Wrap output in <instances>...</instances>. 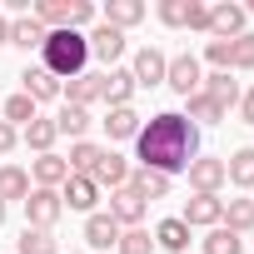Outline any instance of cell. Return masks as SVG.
Returning a JSON list of instances; mask_svg holds the SVG:
<instances>
[{"mask_svg": "<svg viewBox=\"0 0 254 254\" xmlns=\"http://www.w3.org/2000/svg\"><path fill=\"white\" fill-rule=\"evenodd\" d=\"M140 20H145V0H110L105 5V25H115V30H130Z\"/></svg>", "mask_w": 254, "mask_h": 254, "instance_id": "obj_23", "label": "cell"}, {"mask_svg": "<svg viewBox=\"0 0 254 254\" xmlns=\"http://www.w3.org/2000/svg\"><path fill=\"white\" fill-rule=\"evenodd\" d=\"M100 155H105V150H100L95 140H75V145H70V160H65V165H70V175H95Z\"/></svg>", "mask_w": 254, "mask_h": 254, "instance_id": "obj_28", "label": "cell"}, {"mask_svg": "<svg viewBox=\"0 0 254 254\" xmlns=\"http://www.w3.org/2000/svg\"><path fill=\"white\" fill-rule=\"evenodd\" d=\"M229 70H254V35L249 30L239 40H229Z\"/></svg>", "mask_w": 254, "mask_h": 254, "instance_id": "obj_36", "label": "cell"}, {"mask_svg": "<svg viewBox=\"0 0 254 254\" xmlns=\"http://www.w3.org/2000/svg\"><path fill=\"white\" fill-rule=\"evenodd\" d=\"M145 209H150V204H145V199H140L130 185H125V190H110V209H105V214H110L120 229H140Z\"/></svg>", "mask_w": 254, "mask_h": 254, "instance_id": "obj_5", "label": "cell"}, {"mask_svg": "<svg viewBox=\"0 0 254 254\" xmlns=\"http://www.w3.org/2000/svg\"><path fill=\"white\" fill-rule=\"evenodd\" d=\"M60 95H65V105H80V110H90L95 100H100V75H75V80H65L60 85Z\"/></svg>", "mask_w": 254, "mask_h": 254, "instance_id": "obj_17", "label": "cell"}, {"mask_svg": "<svg viewBox=\"0 0 254 254\" xmlns=\"http://www.w3.org/2000/svg\"><path fill=\"white\" fill-rule=\"evenodd\" d=\"M45 30H70V0H35V10H30Z\"/></svg>", "mask_w": 254, "mask_h": 254, "instance_id": "obj_27", "label": "cell"}, {"mask_svg": "<svg viewBox=\"0 0 254 254\" xmlns=\"http://www.w3.org/2000/svg\"><path fill=\"white\" fill-rule=\"evenodd\" d=\"M85 244H90V249H115V244H120V224H115L105 209H95V214L85 219Z\"/></svg>", "mask_w": 254, "mask_h": 254, "instance_id": "obj_15", "label": "cell"}, {"mask_svg": "<svg viewBox=\"0 0 254 254\" xmlns=\"http://www.w3.org/2000/svg\"><path fill=\"white\" fill-rule=\"evenodd\" d=\"M219 224L234 229V234H249L254 229V199H224V219Z\"/></svg>", "mask_w": 254, "mask_h": 254, "instance_id": "obj_29", "label": "cell"}, {"mask_svg": "<svg viewBox=\"0 0 254 254\" xmlns=\"http://www.w3.org/2000/svg\"><path fill=\"white\" fill-rule=\"evenodd\" d=\"M224 180L239 185V190H254V145H244V150H234L224 160Z\"/></svg>", "mask_w": 254, "mask_h": 254, "instance_id": "obj_22", "label": "cell"}, {"mask_svg": "<svg viewBox=\"0 0 254 254\" xmlns=\"http://www.w3.org/2000/svg\"><path fill=\"white\" fill-rule=\"evenodd\" d=\"M90 180H95L100 190H105V185H110V190H125V185H130V160H125V155H115V150H105Z\"/></svg>", "mask_w": 254, "mask_h": 254, "instance_id": "obj_13", "label": "cell"}, {"mask_svg": "<svg viewBox=\"0 0 254 254\" xmlns=\"http://www.w3.org/2000/svg\"><path fill=\"white\" fill-rule=\"evenodd\" d=\"M140 125H145V120H140L130 105H120V110H110V120H105V135H110V140H135Z\"/></svg>", "mask_w": 254, "mask_h": 254, "instance_id": "obj_26", "label": "cell"}, {"mask_svg": "<svg viewBox=\"0 0 254 254\" xmlns=\"http://www.w3.org/2000/svg\"><path fill=\"white\" fill-rule=\"evenodd\" d=\"M95 20V5H90V0H70V30H85Z\"/></svg>", "mask_w": 254, "mask_h": 254, "instance_id": "obj_38", "label": "cell"}, {"mask_svg": "<svg viewBox=\"0 0 254 254\" xmlns=\"http://www.w3.org/2000/svg\"><path fill=\"white\" fill-rule=\"evenodd\" d=\"M30 175H35V190H60V185L70 180V165L50 150V155H40V160L30 165Z\"/></svg>", "mask_w": 254, "mask_h": 254, "instance_id": "obj_14", "label": "cell"}, {"mask_svg": "<svg viewBox=\"0 0 254 254\" xmlns=\"http://www.w3.org/2000/svg\"><path fill=\"white\" fill-rule=\"evenodd\" d=\"M155 249H170V254H185L190 249V224L175 214V219H160L155 224Z\"/></svg>", "mask_w": 254, "mask_h": 254, "instance_id": "obj_19", "label": "cell"}, {"mask_svg": "<svg viewBox=\"0 0 254 254\" xmlns=\"http://www.w3.org/2000/svg\"><path fill=\"white\" fill-rule=\"evenodd\" d=\"M0 224H5V204H0Z\"/></svg>", "mask_w": 254, "mask_h": 254, "instance_id": "obj_45", "label": "cell"}, {"mask_svg": "<svg viewBox=\"0 0 254 254\" xmlns=\"http://www.w3.org/2000/svg\"><path fill=\"white\" fill-rule=\"evenodd\" d=\"M165 85L175 90V95H199V85H204V70H199V60L194 55H175L170 60V70H165Z\"/></svg>", "mask_w": 254, "mask_h": 254, "instance_id": "obj_4", "label": "cell"}, {"mask_svg": "<svg viewBox=\"0 0 254 254\" xmlns=\"http://www.w3.org/2000/svg\"><path fill=\"white\" fill-rule=\"evenodd\" d=\"M20 85H25V95H30L35 105H45V100H55V95H60V80H55L45 65H30V70L20 75Z\"/></svg>", "mask_w": 254, "mask_h": 254, "instance_id": "obj_16", "label": "cell"}, {"mask_svg": "<svg viewBox=\"0 0 254 254\" xmlns=\"http://www.w3.org/2000/svg\"><path fill=\"white\" fill-rule=\"evenodd\" d=\"M20 145V130H15V125H5V120H0V155H10Z\"/></svg>", "mask_w": 254, "mask_h": 254, "instance_id": "obj_41", "label": "cell"}, {"mask_svg": "<svg viewBox=\"0 0 254 254\" xmlns=\"http://www.w3.org/2000/svg\"><path fill=\"white\" fill-rule=\"evenodd\" d=\"M100 100H105L110 110L130 105V100H135V75H130V70H120V65L105 70V75H100Z\"/></svg>", "mask_w": 254, "mask_h": 254, "instance_id": "obj_12", "label": "cell"}, {"mask_svg": "<svg viewBox=\"0 0 254 254\" xmlns=\"http://www.w3.org/2000/svg\"><path fill=\"white\" fill-rule=\"evenodd\" d=\"M135 155H140V170H155V175L175 180L180 170H190V160H199V125L180 110H160L140 125Z\"/></svg>", "mask_w": 254, "mask_h": 254, "instance_id": "obj_1", "label": "cell"}, {"mask_svg": "<svg viewBox=\"0 0 254 254\" xmlns=\"http://www.w3.org/2000/svg\"><path fill=\"white\" fill-rule=\"evenodd\" d=\"M0 45H10V15H0Z\"/></svg>", "mask_w": 254, "mask_h": 254, "instance_id": "obj_43", "label": "cell"}, {"mask_svg": "<svg viewBox=\"0 0 254 254\" xmlns=\"http://www.w3.org/2000/svg\"><path fill=\"white\" fill-rule=\"evenodd\" d=\"M45 35H50V30H45L35 15H15V20H10V45H20V50H40Z\"/></svg>", "mask_w": 254, "mask_h": 254, "instance_id": "obj_20", "label": "cell"}, {"mask_svg": "<svg viewBox=\"0 0 254 254\" xmlns=\"http://www.w3.org/2000/svg\"><path fill=\"white\" fill-rule=\"evenodd\" d=\"M60 204H65V209H80V214H95V204H100V185H95L90 175H70V180L60 185Z\"/></svg>", "mask_w": 254, "mask_h": 254, "instance_id": "obj_7", "label": "cell"}, {"mask_svg": "<svg viewBox=\"0 0 254 254\" xmlns=\"http://www.w3.org/2000/svg\"><path fill=\"white\" fill-rule=\"evenodd\" d=\"M190 229H214L219 219H224V199L219 194H194V199H185V214H180Z\"/></svg>", "mask_w": 254, "mask_h": 254, "instance_id": "obj_9", "label": "cell"}, {"mask_svg": "<svg viewBox=\"0 0 254 254\" xmlns=\"http://www.w3.org/2000/svg\"><path fill=\"white\" fill-rule=\"evenodd\" d=\"M20 140H25L35 155H50V150H55V140H60V130H55V120H40V115H35V120L25 125V135H20Z\"/></svg>", "mask_w": 254, "mask_h": 254, "instance_id": "obj_25", "label": "cell"}, {"mask_svg": "<svg viewBox=\"0 0 254 254\" xmlns=\"http://www.w3.org/2000/svg\"><path fill=\"white\" fill-rule=\"evenodd\" d=\"M244 5H229V0H224V5H209V35L214 40H239L244 35Z\"/></svg>", "mask_w": 254, "mask_h": 254, "instance_id": "obj_10", "label": "cell"}, {"mask_svg": "<svg viewBox=\"0 0 254 254\" xmlns=\"http://www.w3.org/2000/svg\"><path fill=\"white\" fill-rule=\"evenodd\" d=\"M130 190L155 204V199H170V175H155V170H130Z\"/></svg>", "mask_w": 254, "mask_h": 254, "instance_id": "obj_18", "label": "cell"}, {"mask_svg": "<svg viewBox=\"0 0 254 254\" xmlns=\"http://www.w3.org/2000/svg\"><path fill=\"white\" fill-rule=\"evenodd\" d=\"M40 65H45L55 80H75V75H85V65H90L85 30H50L45 45H40Z\"/></svg>", "mask_w": 254, "mask_h": 254, "instance_id": "obj_2", "label": "cell"}, {"mask_svg": "<svg viewBox=\"0 0 254 254\" xmlns=\"http://www.w3.org/2000/svg\"><path fill=\"white\" fill-rule=\"evenodd\" d=\"M190 185H194V194H219V185H229L224 180V160H214V155L190 160Z\"/></svg>", "mask_w": 254, "mask_h": 254, "instance_id": "obj_11", "label": "cell"}, {"mask_svg": "<svg viewBox=\"0 0 254 254\" xmlns=\"http://www.w3.org/2000/svg\"><path fill=\"white\" fill-rule=\"evenodd\" d=\"M165 70H170V55L165 50H155V45H145L140 55H135V65H130V75H135V90L145 85H165Z\"/></svg>", "mask_w": 254, "mask_h": 254, "instance_id": "obj_8", "label": "cell"}, {"mask_svg": "<svg viewBox=\"0 0 254 254\" xmlns=\"http://www.w3.org/2000/svg\"><path fill=\"white\" fill-rule=\"evenodd\" d=\"M60 214H65L60 190H30V194H25V224H30V229H55Z\"/></svg>", "mask_w": 254, "mask_h": 254, "instance_id": "obj_3", "label": "cell"}, {"mask_svg": "<svg viewBox=\"0 0 254 254\" xmlns=\"http://www.w3.org/2000/svg\"><path fill=\"white\" fill-rule=\"evenodd\" d=\"M160 20L175 25V30H185L190 25V0H160Z\"/></svg>", "mask_w": 254, "mask_h": 254, "instance_id": "obj_37", "label": "cell"}, {"mask_svg": "<svg viewBox=\"0 0 254 254\" xmlns=\"http://www.w3.org/2000/svg\"><path fill=\"white\" fill-rule=\"evenodd\" d=\"M85 45H90V60H105L110 70H115V60L125 55V30H115V25H95L90 35H85Z\"/></svg>", "mask_w": 254, "mask_h": 254, "instance_id": "obj_6", "label": "cell"}, {"mask_svg": "<svg viewBox=\"0 0 254 254\" xmlns=\"http://www.w3.org/2000/svg\"><path fill=\"white\" fill-rule=\"evenodd\" d=\"M55 130H60V135H70V140H85V130H90V110H80V105H60Z\"/></svg>", "mask_w": 254, "mask_h": 254, "instance_id": "obj_30", "label": "cell"}, {"mask_svg": "<svg viewBox=\"0 0 254 254\" xmlns=\"http://www.w3.org/2000/svg\"><path fill=\"white\" fill-rule=\"evenodd\" d=\"M199 90H204V95H209V100H214L224 115H229V105H239V80H229V70H214V75H209Z\"/></svg>", "mask_w": 254, "mask_h": 254, "instance_id": "obj_21", "label": "cell"}, {"mask_svg": "<svg viewBox=\"0 0 254 254\" xmlns=\"http://www.w3.org/2000/svg\"><path fill=\"white\" fill-rule=\"evenodd\" d=\"M115 249L120 254H155V239H150V229H120Z\"/></svg>", "mask_w": 254, "mask_h": 254, "instance_id": "obj_35", "label": "cell"}, {"mask_svg": "<svg viewBox=\"0 0 254 254\" xmlns=\"http://www.w3.org/2000/svg\"><path fill=\"white\" fill-rule=\"evenodd\" d=\"M244 15H254V0H249V5H244Z\"/></svg>", "mask_w": 254, "mask_h": 254, "instance_id": "obj_44", "label": "cell"}, {"mask_svg": "<svg viewBox=\"0 0 254 254\" xmlns=\"http://www.w3.org/2000/svg\"><path fill=\"white\" fill-rule=\"evenodd\" d=\"M25 194H30V175L20 165H0V204H10V199L25 204Z\"/></svg>", "mask_w": 254, "mask_h": 254, "instance_id": "obj_24", "label": "cell"}, {"mask_svg": "<svg viewBox=\"0 0 254 254\" xmlns=\"http://www.w3.org/2000/svg\"><path fill=\"white\" fill-rule=\"evenodd\" d=\"M204 60H209L214 70H229V40H209V45H204Z\"/></svg>", "mask_w": 254, "mask_h": 254, "instance_id": "obj_39", "label": "cell"}, {"mask_svg": "<svg viewBox=\"0 0 254 254\" xmlns=\"http://www.w3.org/2000/svg\"><path fill=\"white\" fill-rule=\"evenodd\" d=\"M35 120V100L20 90V95H10L5 100V125H15V130H20V125H30Z\"/></svg>", "mask_w": 254, "mask_h": 254, "instance_id": "obj_33", "label": "cell"}, {"mask_svg": "<svg viewBox=\"0 0 254 254\" xmlns=\"http://www.w3.org/2000/svg\"><path fill=\"white\" fill-rule=\"evenodd\" d=\"M204 254H244V239H239L234 229H224V224H214V229L204 234Z\"/></svg>", "mask_w": 254, "mask_h": 254, "instance_id": "obj_31", "label": "cell"}, {"mask_svg": "<svg viewBox=\"0 0 254 254\" xmlns=\"http://www.w3.org/2000/svg\"><path fill=\"white\" fill-rule=\"evenodd\" d=\"M239 115H244V125H254V90L239 95Z\"/></svg>", "mask_w": 254, "mask_h": 254, "instance_id": "obj_42", "label": "cell"}, {"mask_svg": "<svg viewBox=\"0 0 254 254\" xmlns=\"http://www.w3.org/2000/svg\"><path fill=\"white\" fill-rule=\"evenodd\" d=\"M185 105H190V120H199V125H219V120H224V110H219L204 90H199V95H190Z\"/></svg>", "mask_w": 254, "mask_h": 254, "instance_id": "obj_34", "label": "cell"}, {"mask_svg": "<svg viewBox=\"0 0 254 254\" xmlns=\"http://www.w3.org/2000/svg\"><path fill=\"white\" fill-rule=\"evenodd\" d=\"M185 30H209V5L190 0V25H185Z\"/></svg>", "mask_w": 254, "mask_h": 254, "instance_id": "obj_40", "label": "cell"}, {"mask_svg": "<svg viewBox=\"0 0 254 254\" xmlns=\"http://www.w3.org/2000/svg\"><path fill=\"white\" fill-rule=\"evenodd\" d=\"M15 254H60V244H55V234H50V229H30V224H25V234H20Z\"/></svg>", "mask_w": 254, "mask_h": 254, "instance_id": "obj_32", "label": "cell"}]
</instances>
